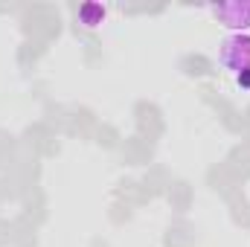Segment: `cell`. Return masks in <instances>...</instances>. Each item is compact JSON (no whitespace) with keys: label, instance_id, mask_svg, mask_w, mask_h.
Returning <instances> with one entry per match:
<instances>
[{"label":"cell","instance_id":"6da1fadb","mask_svg":"<svg viewBox=\"0 0 250 247\" xmlns=\"http://www.w3.org/2000/svg\"><path fill=\"white\" fill-rule=\"evenodd\" d=\"M218 64L233 76L250 73V32H230L218 44Z\"/></svg>","mask_w":250,"mask_h":247},{"label":"cell","instance_id":"7a4b0ae2","mask_svg":"<svg viewBox=\"0 0 250 247\" xmlns=\"http://www.w3.org/2000/svg\"><path fill=\"white\" fill-rule=\"evenodd\" d=\"M212 15L233 32H248L250 29V0H224L212 3Z\"/></svg>","mask_w":250,"mask_h":247},{"label":"cell","instance_id":"3957f363","mask_svg":"<svg viewBox=\"0 0 250 247\" xmlns=\"http://www.w3.org/2000/svg\"><path fill=\"white\" fill-rule=\"evenodd\" d=\"M79 21H82L87 29L99 26V23L105 21V6H102V3H82V6H79Z\"/></svg>","mask_w":250,"mask_h":247},{"label":"cell","instance_id":"277c9868","mask_svg":"<svg viewBox=\"0 0 250 247\" xmlns=\"http://www.w3.org/2000/svg\"><path fill=\"white\" fill-rule=\"evenodd\" d=\"M239 79V87H250V73H242V76H236Z\"/></svg>","mask_w":250,"mask_h":247}]
</instances>
